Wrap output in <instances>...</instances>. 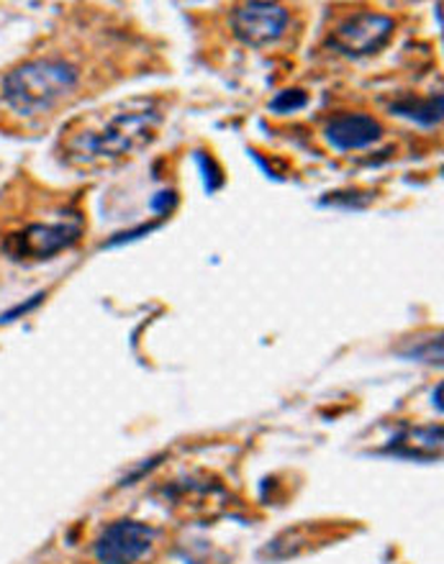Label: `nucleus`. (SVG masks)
<instances>
[{
	"label": "nucleus",
	"instance_id": "obj_7",
	"mask_svg": "<svg viewBox=\"0 0 444 564\" xmlns=\"http://www.w3.org/2000/svg\"><path fill=\"white\" fill-rule=\"evenodd\" d=\"M383 137V127L368 113H339L324 127L326 144L337 152H357L378 144Z\"/></svg>",
	"mask_w": 444,
	"mask_h": 564
},
{
	"label": "nucleus",
	"instance_id": "obj_6",
	"mask_svg": "<svg viewBox=\"0 0 444 564\" xmlns=\"http://www.w3.org/2000/svg\"><path fill=\"white\" fill-rule=\"evenodd\" d=\"M291 13L278 3H241L229 13V26L237 42L252 50L275 44L288 31Z\"/></svg>",
	"mask_w": 444,
	"mask_h": 564
},
{
	"label": "nucleus",
	"instance_id": "obj_4",
	"mask_svg": "<svg viewBox=\"0 0 444 564\" xmlns=\"http://www.w3.org/2000/svg\"><path fill=\"white\" fill-rule=\"evenodd\" d=\"M80 221H57V224H29L26 229L11 234L3 241V252L15 262H42L52 260L54 254L65 252L80 239Z\"/></svg>",
	"mask_w": 444,
	"mask_h": 564
},
{
	"label": "nucleus",
	"instance_id": "obj_9",
	"mask_svg": "<svg viewBox=\"0 0 444 564\" xmlns=\"http://www.w3.org/2000/svg\"><path fill=\"white\" fill-rule=\"evenodd\" d=\"M311 104L308 93L301 90V88H288V90H280L275 98L268 104V111L275 113V116H293L303 111Z\"/></svg>",
	"mask_w": 444,
	"mask_h": 564
},
{
	"label": "nucleus",
	"instance_id": "obj_10",
	"mask_svg": "<svg viewBox=\"0 0 444 564\" xmlns=\"http://www.w3.org/2000/svg\"><path fill=\"white\" fill-rule=\"evenodd\" d=\"M407 357L416 359V362H426V365H442V339L440 336H430V339H414L411 349L407 351Z\"/></svg>",
	"mask_w": 444,
	"mask_h": 564
},
{
	"label": "nucleus",
	"instance_id": "obj_1",
	"mask_svg": "<svg viewBox=\"0 0 444 564\" xmlns=\"http://www.w3.org/2000/svg\"><path fill=\"white\" fill-rule=\"evenodd\" d=\"M162 111L158 100L131 98L127 104L111 106L104 113L80 121V129L69 131L65 139L67 162L73 164H113L142 152L158 137Z\"/></svg>",
	"mask_w": 444,
	"mask_h": 564
},
{
	"label": "nucleus",
	"instance_id": "obj_12",
	"mask_svg": "<svg viewBox=\"0 0 444 564\" xmlns=\"http://www.w3.org/2000/svg\"><path fill=\"white\" fill-rule=\"evenodd\" d=\"M44 297H46L44 293H36V295H31L26 303H19V305H15V308H11V311H8V313H3V316H0V324H13V321H15V318L26 316V313H31V311H34V308H36V305L44 301Z\"/></svg>",
	"mask_w": 444,
	"mask_h": 564
},
{
	"label": "nucleus",
	"instance_id": "obj_14",
	"mask_svg": "<svg viewBox=\"0 0 444 564\" xmlns=\"http://www.w3.org/2000/svg\"><path fill=\"white\" fill-rule=\"evenodd\" d=\"M440 398H442V386L434 388V393H432V403H434V409H437V413H442V401H440Z\"/></svg>",
	"mask_w": 444,
	"mask_h": 564
},
{
	"label": "nucleus",
	"instance_id": "obj_3",
	"mask_svg": "<svg viewBox=\"0 0 444 564\" xmlns=\"http://www.w3.org/2000/svg\"><path fill=\"white\" fill-rule=\"evenodd\" d=\"M396 21L386 13L357 11L342 19L329 34V46L347 59L372 57L391 44Z\"/></svg>",
	"mask_w": 444,
	"mask_h": 564
},
{
	"label": "nucleus",
	"instance_id": "obj_13",
	"mask_svg": "<svg viewBox=\"0 0 444 564\" xmlns=\"http://www.w3.org/2000/svg\"><path fill=\"white\" fill-rule=\"evenodd\" d=\"M175 206H177V195H175V191H162V193H158V195H154V198L150 200V208H152L158 216L173 214Z\"/></svg>",
	"mask_w": 444,
	"mask_h": 564
},
{
	"label": "nucleus",
	"instance_id": "obj_11",
	"mask_svg": "<svg viewBox=\"0 0 444 564\" xmlns=\"http://www.w3.org/2000/svg\"><path fill=\"white\" fill-rule=\"evenodd\" d=\"M196 162H198L201 172H204V187H206V193L212 195V193L219 191V187L224 185V175H221L219 164H216V162L212 160V156L204 154V152H196Z\"/></svg>",
	"mask_w": 444,
	"mask_h": 564
},
{
	"label": "nucleus",
	"instance_id": "obj_5",
	"mask_svg": "<svg viewBox=\"0 0 444 564\" xmlns=\"http://www.w3.org/2000/svg\"><path fill=\"white\" fill-rule=\"evenodd\" d=\"M154 542H158V531L150 523L121 519L100 531L93 544V554L98 564H137L150 554Z\"/></svg>",
	"mask_w": 444,
	"mask_h": 564
},
{
	"label": "nucleus",
	"instance_id": "obj_2",
	"mask_svg": "<svg viewBox=\"0 0 444 564\" xmlns=\"http://www.w3.org/2000/svg\"><path fill=\"white\" fill-rule=\"evenodd\" d=\"M80 73L75 65L57 57L23 62L0 80V98L19 116H44L73 96Z\"/></svg>",
	"mask_w": 444,
	"mask_h": 564
},
{
	"label": "nucleus",
	"instance_id": "obj_15",
	"mask_svg": "<svg viewBox=\"0 0 444 564\" xmlns=\"http://www.w3.org/2000/svg\"><path fill=\"white\" fill-rule=\"evenodd\" d=\"M434 13H437V23H440V29H442V3L434 6Z\"/></svg>",
	"mask_w": 444,
	"mask_h": 564
},
{
	"label": "nucleus",
	"instance_id": "obj_8",
	"mask_svg": "<svg viewBox=\"0 0 444 564\" xmlns=\"http://www.w3.org/2000/svg\"><path fill=\"white\" fill-rule=\"evenodd\" d=\"M388 111H391V116H399V119H407L422 129H437L444 113V96L442 93H434V96L426 98L401 96L388 106Z\"/></svg>",
	"mask_w": 444,
	"mask_h": 564
}]
</instances>
